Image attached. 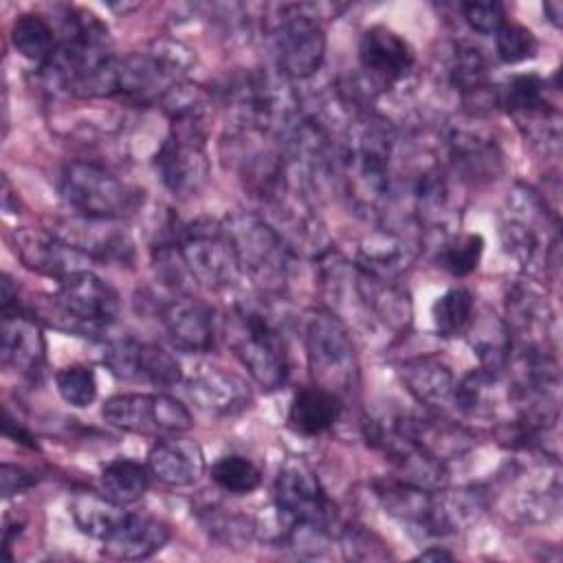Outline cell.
I'll use <instances>...</instances> for the list:
<instances>
[{
	"label": "cell",
	"instance_id": "6da1fadb",
	"mask_svg": "<svg viewBox=\"0 0 563 563\" xmlns=\"http://www.w3.org/2000/svg\"><path fill=\"white\" fill-rule=\"evenodd\" d=\"M398 130L378 114L354 119L339 152V167L345 191L356 211L380 218L396 200Z\"/></svg>",
	"mask_w": 563,
	"mask_h": 563
},
{
	"label": "cell",
	"instance_id": "7a4b0ae2",
	"mask_svg": "<svg viewBox=\"0 0 563 563\" xmlns=\"http://www.w3.org/2000/svg\"><path fill=\"white\" fill-rule=\"evenodd\" d=\"M227 341L262 389H279L290 374L286 339L262 308L238 303L227 321Z\"/></svg>",
	"mask_w": 563,
	"mask_h": 563
},
{
	"label": "cell",
	"instance_id": "3957f363",
	"mask_svg": "<svg viewBox=\"0 0 563 563\" xmlns=\"http://www.w3.org/2000/svg\"><path fill=\"white\" fill-rule=\"evenodd\" d=\"M222 227L235 251L240 273L266 292H282L295 255L264 216L235 211L222 220Z\"/></svg>",
	"mask_w": 563,
	"mask_h": 563
},
{
	"label": "cell",
	"instance_id": "277c9868",
	"mask_svg": "<svg viewBox=\"0 0 563 563\" xmlns=\"http://www.w3.org/2000/svg\"><path fill=\"white\" fill-rule=\"evenodd\" d=\"M51 323L64 332L97 336L108 330L121 310L119 292L90 268H77L57 279L48 299Z\"/></svg>",
	"mask_w": 563,
	"mask_h": 563
},
{
	"label": "cell",
	"instance_id": "5b68a950",
	"mask_svg": "<svg viewBox=\"0 0 563 563\" xmlns=\"http://www.w3.org/2000/svg\"><path fill=\"white\" fill-rule=\"evenodd\" d=\"M59 191L77 216L99 220H123L143 205V189L90 161L68 163L59 176Z\"/></svg>",
	"mask_w": 563,
	"mask_h": 563
},
{
	"label": "cell",
	"instance_id": "8992f818",
	"mask_svg": "<svg viewBox=\"0 0 563 563\" xmlns=\"http://www.w3.org/2000/svg\"><path fill=\"white\" fill-rule=\"evenodd\" d=\"M271 48L286 79L312 77L325 57V33L317 4H282L271 24Z\"/></svg>",
	"mask_w": 563,
	"mask_h": 563
},
{
	"label": "cell",
	"instance_id": "52a82bcc",
	"mask_svg": "<svg viewBox=\"0 0 563 563\" xmlns=\"http://www.w3.org/2000/svg\"><path fill=\"white\" fill-rule=\"evenodd\" d=\"M306 356L314 385L350 394L358 383V361L347 325L330 310H317L306 323Z\"/></svg>",
	"mask_w": 563,
	"mask_h": 563
},
{
	"label": "cell",
	"instance_id": "ba28073f",
	"mask_svg": "<svg viewBox=\"0 0 563 563\" xmlns=\"http://www.w3.org/2000/svg\"><path fill=\"white\" fill-rule=\"evenodd\" d=\"M174 244L191 282L207 290H227L242 277L222 222L196 220L185 224L176 229Z\"/></svg>",
	"mask_w": 563,
	"mask_h": 563
},
{
	"label": "cell",
	"instance_id": "9c48e42d",
	"mask_svg": "<svg viewBox=\"0 0 563 563\" xmlns=\"http://www.w3.org/2000/svg\"><path fill=\"white\" fill-rule=\"evenodd\" d=\"M161 185L178 200H189L209 180V156L200 119L172 121L169 134L154 156Z\"/></svg>",
	"mask_w": 563,
	"mask_h": 563
},
{
	"label": "cell",
	"instance_id": "30bf717a",
	"mask_svg": "<svg viewBox=\"0 0 563 563\" xmlns=\"http://www.w3.org/2000/svg\"><path fill=\"white\" fill-rule=\"evenodd\" d=\"M284 79L266 73H246L231 84L229 103L242 130L282 136L299 117L295 95Z\"/></svg>",
	"mask_w": 563,
	"mask_h": 563
},
{
	"label": "cell",
	"instance_id": "8fae6325",
	"mask_svg": "<svg viewBox=\"0 0 563 563\" xmlns=\"http://www.w3.org/2000/svg\"><path fill=\"white\" fill-rule=\"evenodd\" d=\"M101 416L108 424L147 438H169L187 433L194 424L189 409L169 394H117L110 396Z\"/></svg>",
	"mask_w": 563,
	"mask_h": 563
},
{
	"label": "cell",
	"instance_id": "7c38bea8",
	"mask_svg": "<svg viewBox=\"0 0 563 563\" xmlns=\"http://www.w3.org/2000/svg\"><path fill=\"white\" fill-rule=\"evenodd\" d=\"M275 506L286 528L328 530L336 519V506L328 497L314 471L301 460H288L275 479Z\"/></svg>",
	"mask_w": 563,
	"mask_h": 563
},
{
	"label": "cell",
	"instance_id": "4fadbf2b",
	"mask_svg": "<svg viewBox=\"0 0 563 563\" xmlns=\"http://www.w3.org/2000/svg\"><path fill=\"white\" fill-rule=\"evenodd\" d=\"M504 321L517 356L554 354V310L537 286L517 284L510 288Z\"/></svg>",
	"mask_w": 563,
	"mask_h": 563
},
{
	"label": "cell",
	"instance_id": "5bb4252c",
	"mask_svg": "<svg viewBox=\"0 0 563 563\" xmlns=\"http://www.w3.org/2000/svg\"><path fill=\"white\" fill-rule=\"evenodd\" d=\"M358 62L365 73L369 92L402 81L416 64V55L405 37L396 31L376 24L369 26L358 42Z\"/></svg>",
	"mask_w": 563,
	"mask_h": 563
},
{
	"label": "cell",
	"instance_id": "9a60e30c",
	"mask_svg": "<svg viewBox=\"0 0 563 563\" xmlns=\"http://www.w3.org/2000/svg\"><path fill=\"white\" fill-rule=\"evenodd\" d=\"M185 385L189 400L200 411L216 418L238 416L249 409L253 400L249 383L218 365H198Z\"/></svg>",
	"mask_w": 563,
	"mask_h": 563
},
{
	"label": "cell",
	"instance_id": "2e32d148",
	"mask_svg": "<svg viewBox=\"0 0 563 563\" xmlns=\"http://www.w3.org/2000/svg\"><path fill=\"white\" fill-rule=\"evenodd\" d=\"M161 323L169 343L187 354L209 352L216 341L213 308L194 297H174L161 308Z\"/></svg>",
	"mask_w": 563,
	"mask_h": 563
},
{
	"label": "cell",
	"instance_id": "e0dca14e",
	"mask_svg": "<svg viewBox=\"0 0 563 563\" xmlns=\"http://www.w3.org/2000/svg\"><path fill=\"white\" fill-rule=\"evenodd\" d=\"M119 220H99L88 216H75L62 220L51 231L66 242L77 253L88 260H128L132 255V242L123 229L117 227Z\"/></svg>",
	"mask_w": 563,
	"mask_h": 563
},
{
	"label": "cell",
	"instance_id": "ac0fdd59",
	"mask_svg": "<svg viewBox=\"0 0 563 563\" xmlns=\"http://www.w3.org/2000/svg\"><path fill=\"white\" fill-rule=\"evenodd\" d=\"M0 356L2 365L15 369L20 376L40 380L46 365L44 334L26 312L2 317L0 325Z\"/></svg>",
	"mask_w": 563,
	"mask_h": 563
},
{
	"label": "cell",
	"instance_id": "d6986e66",
	"mask_svg": "<svg viewBox=\"0 0 563 563\" xmlns=\"http://www.w3.org/2000/svg\"><path fill=\"white\" fill-rule=\"evenodd\" d=\"M418 255V240L411 231L398 227H380L367 233L358 244V266L367 273L394 279L411 266Z\"/></svg>",
	"mask_w": 563,
	"mask_h": 563
},
{
	"label": "cell",
	"instance_id": "ffe728a7",
	"mask_svg": "<svg viewBox=\"0 0 563 563\" xmlns=\"http://www.w3.org/2000/svg\"><path fill=\"white\" fill-rule=\"evenodd\" d=\"M13 244L26 268L55 279H62L77 268H88L86 262H90L86 255L62 242L53 231L18 229L13 233Z\"/></svg>",
	"mask_w": 563,
	"mask_h": 563
},
{
	"label": "cell",
	"instance_id": "44dd1931",
	"mask_svg": "<svg viewBox=\"0 0 563 563\" xmlns=\"http://www.w3.org/2000/svg\"><path fill=\"white\" fill-rule=\"evenodd\" d=\"M152 477L172 488L194 486L205 473V453L196 440L180 435L158 438L147 453Z\"/></svg>",
	"mask_w": 563,
	"mask_h": 563
},
{
	"label": "cell",
	"instance_id": "7402d4cb",
	"mask_svg": "<svg viewBox=\"0 0 563 563\" xmlns=\"http://www.w3.org/2000/svg\"><path fill=\"white\" fill-rule=\"evenodd\" d=\"M169 541V528L147 515L128 512L101 541V552L117 561H143L154 556Z\"/></svg>",
	"mask_w": 563,
	"mask_h": 563
},
{
	"label": "cell",
	"instance_id": "603a6c76",
	"mask_svg": "<svg viewBox=\"0 0 563 563\" xmlns=\"http://www.w3.org/2000/svg\"><path fill=\"white\" fill-rule=\"evenodd\" d=\"M453 407L473 418H497L506 409L510 420L515 416L512 409V385L501 380V372L490 369H473L453 389Z\"/></svg>",
	"mask_w": 563,
	"mask_h": 563
},
{
	"label": "cell",
	"instance_id": "cb8c5ba5",
	"mask_svg": "<svg viewBox=\"0 0 563 563\" xmlns=\"http://www.w3.org/2000/svg\"><path fill=\"white\" fill-rule=\"evenodd\" d=\"M451 165L460 178L484 183L501 172V152L495 139L473 128H453L446 139Z\"/></svg>",
	"mask_w": 563,
	"mask_h": 563
},
{
	"label": "cell",
	"instance_id": "d4e9b609",
	"mask_svg": "<svg viewBox=\"0 0 563 563\" xmlns=\"http://www.w3.org/2000/svg\"><path fill=\"white\" fill-rule=\"evenodd\" d=\"M405 389L427 409L442 413L453 405L455 378L446 363L435 356H416L398 367Z\"/></svg>",
	"mask_w": 563,
	"mask_h": 563
},
{
	"label": "cell",
	"instance_id": "484cf974",
	"mask_svg": "<svg viewBox=\"0 0 563 563\" xmlns=\"http://www.w3.org/2000/svg\"><path fill=\"white\" fill-rule=\"evenodd\" d=\"M341 409H343L341 396H336L334 391L323 389L319 385L303 387L292 396L288 424L299 435H306V438L321 435L334 427V422L341 416Z\"/></svg>",
	"mask_w": 563,
	"mask_h": 563
},
{
	"label": "cell",
	"instance_id": "4316f807",
	"mask_svg": "<svg viewBox=\"0 0 563 563\" xmlns=\"http://www.w3.org/2000/svg\"><path fill=\"white\" fill-rule=\"evenodd\" d=\"M464 334L473 354L479 358V367L501 372L510 363L512 339L506 321L495 312H482L479 317L473 314Z\"/></svg>",
	"mask_w": 563,
	"mask_h": 563
},
{
	"label": "cell",
	"instance_id": "83f0119b",
	"mask_svg": "<svg viewBox=\"0 0 563 563\" xmlns=\"http://www.w3.org/2000/svg\"><path fill=\"white\" fill-rule=\"evenodd\" d=\"M125 515L123 506L103 493L79 490L70 497V517L79 532L103 541Z\"/></svg>",
	"mask_w": 563,
	"mask_h": 563
},
{
	"label": "cell",
	"instance_id": "f1b7e54d",
	"mask_svg": "<svg viewBox=\"0 0 563 563\" xmlns=\"http://www.w3.org/2000/svg\"><path fill=\"white\" fill-rule=\"evenodd\" d=\"M11 44L22 57L44 66L57 51V26L42 13H22L11 26Z\"/></svg>",
	"mask_w": 563,
	"mask_h": 563
},
{
	"label": "cell",
	"instance_id": "f546056e",
	"mask_svg": "<svg viewBox=\"0 0 563 563\" xmlns=\"http://www.w3.org/2000/svg\"><path fill=\"white\" fill-rule=\"evenodd\" d=\"M150 475V468L141 462L128 457L112 460L101 471V493L121 506H130L145 495Z\"/></svg>",
	"mask_w": 563,
	"mask_h": 563
},
{
	"label": "cell",
	"instance_id": "4dcf8cb0",
	"mask_svg": "<svg viewBox=\"0 0 563 563\" xmlns=\"http://www.w3.org/2000/svg\"><path fill=\"white\" fill-rule=\"evenodd\" d=\"M180 361L158 343L136 341L132 380H145L154 387H174L183 380Z\"/></svg>",
	"mask_w": 563,
	"mask_h": 563
},
{
	"label": "cell",
	"instance_id": "1f68e13d",
	"mask_svg": "<svg viewBox=\"0 0 563 563\" xmlns=\"http://www.w3.org/2000/svg\"><path fill=\"white\" fill-rule=\"evenodd\" d=\"M475 312V297L468 288L455 286L442 292L431 306L433 328L440 336L453 339L466 332Z\"/></svg>",
	"mask_w": 563,
	"mask_h": 563
},
{
	"label": "cell",
	"instance_id": "d6a6232c",
	"mask_svg": "<svg viewBox=\"0 0 563 563\" xmlns=\"http://www.w3.org/2000/svg\"><path fill=\"white\" fill-rule=\"evenodd\" d=\"M484 238L479 233H453L446 235L435 253V262L453 277L471 275L484 255Z\"/></svg>",
	"mask_w": 563,
	"mask_h": 563
},
{
	"label": "cell",
	"instance_id": "836d02e7",
	"mask_svg": "<svg viewBox=\"0 0 563 563\" xmlns=\"http://www.w3.org/2000/svg\"><path fill=\"white\" fill-rule=\"evenodd\" d=\"M449 77L464 97L482 95L488 79V64L484 53L473 44H455L449 59Z\"/></svg>",
	"mask_w": 563,
	"mask_h": 563
},
{
	"label": "cell",
	"instance_id": "e575fe53",
	"mask_svg": "<svg viewBox=\"0 0 563 563\" xmlns=\"http://www.w3.org/2000/svg\"><path fill=\"white\" fill-rule=\"evenodd\" d=\"M211 479L224 493L249 495L262 484V471L253 460L229 453L211 464Z\"/></svg>",
	"mask_w": 563,
	"mask_h": 563
},
{
	"label": "cell",
	"instance_id": "d590c367",
	"mask_svg": "<svg viewBox=\"0 0 563 563\" xmlns=\"http://www.w3.org/2000/svg\"><path fill=\"white\" fill-rule=\"evenodd\" d=\"M55 387H57L59 396L64 398V402H68L70 407H77V409L90 407L95 402L97 389H99L95 369L88 365H81V363H73V365L57 369Z\"/></svg>",
	"mask_w": 563,
	"mask_h": 563
},
{
	"label": "cell",
	"instance_id": "8d00e7d4",
	"mask_svg": "<svg viewBox=\"0 0 563 563\" xmlns=\"http://www.w3.org/2000/svg\"><path fill=\"white\" fill-rule=\"evenodd\" d=\"M495 51L499 62L512 66L532 59L539 51V42L534 33L523 24L506 20L501 29L495 33Z\"/></svg>",
	"mask_w": 563,
	"mask_h": 563
},
{
	"label": "cell",
	"instance_id": "74e56055",
	"mask_svg": "<svg viewBox=\"0 0 563 563\" xmlns=\"http://www.w3.org/2000/svg\"><path fill=\"white\" fill-rule=\"evenodd\" d=\"M466 24L479 35H495L506 22V9L501 2H462L460 4Z\"/></svg>",
	"mask_w": 563,
	"mask_h": 563
},
{
	"label": "cell",
	"instance_id": "f35d334b",
	"mask_svg": "<svg viewBox=\"0 0 563 563\" xmlns=\"http://www.w3.org/2000/svg\"><path fill=\"white\" fill-rule=\"evenodd\" d=\"M0 479H2V497L4 499L20 495L37 484L35 473H31L29 468H24L20 464H7V462L0 466Z\"/></svg>",
	"mask_w": 563,
	"mask_h": 563
},
{
	"label": "cell",
	"instance_id": "ab89813d",
	"mask_svg": "<svg viewBox=\"0 0 563 563\" xmlns=\"http://www.w3.org/2000/svg\"><path fill=\"white\" fill-rule=\"evenodd\" d=\"M2 431H4V435H7L9 440H13V442H18V444H22V446H26V449H37V442L33 440L31 431H26V429L11 416L9 409H4Z\"/></svg>",
	"mask_w": 563,
	"mask_h": 563
},
{
	"label": "cell",
	"instance_id": "60d3db41",
	"mask_svg": "<svg viewBox=\"0 0 563 563\" xmlns=\"http://www.w3.org/2000/svg\"><path fill=\"white\" fill-rule=\"evenodd\" d=\"M543 13H545V18L559 29L561 26V18H563V4L559 2V0H550V2H545L543 4Z\"/></svg>",
	"mask_w": 563,
	"mask_h": 563
},
{
	"label": "cell",
	"instance_id": "b9f144b4",
	"mask_svg": "<svg viewBox=\"0 0 563 563\" xmlns=\"http://www.w3.org/2000/svg\"><path fill=\"white\" fill-rule=\"evenodd\" d=\"M418 559H433V561H451V559H453V554H451V552H446L444 548L431 545V548L422 550V552L418 554Z\"/></svg>",
	"mask_w": 563,
	"mask_h": 563
}]
</instances>
